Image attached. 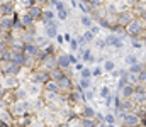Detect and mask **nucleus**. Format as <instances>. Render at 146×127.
I'll use <instances>...</instances> for the list:
<instances>
[{
  "label": "nucleus",
  "mask_w": 146,
  "mask_h": 127,
  "mask_svg": "<svg viewBox=\"0 0 146 127\" xmlns=\"http://www.w3.org/2000/svg\"><path fill=\"white\" fill-rule=\"evenodd\" d=\"M85 98H87V102L88 100H97V88H88V90H85Z\"/></svg>",
  "instance_id": "nucleus-39"
},
{
  "label": "nucleus",
  "mask_w": 146,
  "mask_h": 127,
  "mask_svg": "<svg viewBox=\"0 0 146 127\" xmlns=\"http://www.w3.org/2000/svg\"><path fill=\"white\" fill-rule=\"evenodd\" d=\"M92 44H94V47H95L97 51H107V42H106V38H104V39H100V38H95Z\"/></svg>",
  "instance_id": "nucleus-31"
},
{
  "label": "nucleus",
  "mask_w": 146,
  "mask_h": 127,
  "mask_svg": "<svg viewBox=\"0 0 146 127\" xmlns=\"http://www.w3.org/2000/svg\"><path fill=\"white\" fill-rule=\"evenodd\" d=\"M3 91H5V88H3V85H2V82H0V95H3Z\"/></svg>",
  "instance_id": "nucleus-55"
},
{
  "label": "nucleus",
  "mask_w": 146,
  "mask_h": 127,
  "mask_svg": "<svg viewBox=\"0 0 146 127\" xmlns=\"http://www.w3.org/2000/svg\"><path fill=\"white\" fill-rule=\"evenodd\" d=\"M22 83L26 85V88H27L29 98L41 97V95H42V91H44V86H42L41 83H37V82H31V80H27V82H22Z\"/></svg>",
  "instance_id": "nucleus-5"
},
{
  "label": "nucleus",
  "mask_w": 146,
  "mask_h": 127,
  "mask_svg": "<svg viewBox=\"0 0 146 127\" xmlns=\"http://www.w3.org/2000/svg\"><path fill=\"white\" fill-rule=\"evenodd\" d=\"M104 73H106V71H104V66H102V64H95V66L92 68V76H94V78H102Z\"/></svg>",
  "instance_id": "nucleus-36"
},
{
  "label": "nucleus",
  "mask_w": 146,
  "mask_h": 127,
  "mask_svg": "<svg viewBox=\"0 0 146 127\" xmlns=\"http://www.w3.org/2000/svg\"><path fill=\"white\" fill-rule=\"evenodd\" d=\"M104 107L107 110H112V107H114V93H110V95H107L104 98Z\"/></svg>",
  "instance_id": "nucleus-41"
},
{
  "label": "nucleus",
  "mask_w": 146,
  "mask_h": 127,
  "mask_svg": "<svg viewBox=\"0 0 146 127\" xmlns=\"http://www.w3.org/2000/svg\"><path fill=\"white\" fill-rule=\"evenodd\" d=\"M53 19H56V12H54V9H51V7H44L41 24H42V26H46V24H48V22H51Z\"/></svg>",
  "instance_id": "nucleus-15"
},
{
  "label": "nucleus",
  "mask_w": 146,
  "mask_h": 127,
  "mask_svg": "<svg viewBox=\"0 0 146 127\" xmlns=\"http://www.w3.org/2000/svg\"><path fill=\"white\" fill-rule=\"evenodd\" d=\"M139 17H141V19H143V20H145V22H146V10H145V12H143V14H141V15H139Z\"/></svg>",
  "instance_id": "nucleus-56"
},
{
  "label": "nucleus",
  "mask_w": 146,
  "mask_h": 127,
  "mask_svg": "<svg viewBox=\"0 0 146 127\" xmlns=\"http://www.w3.org/2000/svg\"><path fill=\"white\" fill-rule=\"evenodd\" d=\"M39 66L48 70V71L58 68V54H46L44 51H41V54H39Z\"/></svg>",
  "instance_id": "nucleus-2"
},
{
  "label": "nucleus",
  "mask_w": 146,
  "mask_h": 127,
  "mask_svg": "<svg viewBox=\"0 0 146 127\" xmlns=\"http://www.w3.org/2000/svg\"><path fill=\"white\" fill-rule=\"evenodd\" d=\"M34 42H36L41 49H44V47H46V46L51 42V39H49V38H48L44 32H42V34H39V32H37V36H36V39H34Z\"/></svg>",
  "instance_id": "nucleus-24"
},
{
  "label": "nucleus",
  "mask_w": 146,
  "mask_h": 127,
  "mask_svg": "<svg viewBox=\"0 0 146 127\" xmlns=\"http://www.w3.org/2000/svg\"><path fill=\"white\" fill-rule=\"evenodd\" d=\"M126 38H127V36H121V34H115V32L110 31L109 34L106 36L107 47H109V49H121V47H124V46H126V44H124Z\"/></svg>",
  "instance_id": "nucleus-3"
},
{
  "label": "nucleus",
  "mask_w": 146,
  "mask_h": 127,
  "mask_svg": "<svg viewBox=\"0 0 146 127\" xmlns=\"http://www.w3.org/2000/svg\"><path fill=\"white\" fill-rule=\"evenodd\" d=\"M22 51L26 53V54H29V56H33V58H36L37 61H39V54H41V47L37 46L36 42H24V46H22Z\"/></svg>",
  "instance_id": "nucleus-11"
},
{
  "label": "nucleus",
  "mask_w": 146,
  "mask_h": 127,
  "mask_svg": "<svg viewBox=\"0 0 146 127\" xmlns=\"http://www.w3.org/2000/svg\"><path fill=\"white\" fill-rule=\"evenodd\" d=\"M49 75H51V78H53V80L60 82V80H61V78H63V76H65L66 73H65V70H63V68H60V66H58V68L51 70V71H49Z\"/></svg>",
  "instance_id": "nucleus-30"
},
{
  "label": "nucleus",
  "mask_w": 146,
  "mask_h": 127,
  "mask_svg": "<svg viewBox=\"0 0 146 127\" xmlns=\"http://www.w3.org/2000/svg\"><path fill=\"white\" fill-rule=\"evenodd\" d=\"M66 46H68L70 53H78V49H80V41H78V38H72L70 42H66Z\"/></svg>",
  "instance_id": "nucleus-32"
},
{
  "label": "nucleus",
  "mask_w": 146,
  "mask_h": 127,
  "mask_svg": "<svg viewBox=\"0 0 146 127\" xmlns=\"http://www.w3.org/2000/svg\"><path fill=\"white\" fill-rule=\"evenodd\" d=\"M129 46H131V49H134V51H138V49H143V47H145V44H143L141 36L129 38Z\"/></svg>",
  "instance_id": "nucleus-23"
},
{
  "label": "nucleus",
  "mask_w": 146,
  "mask_h": 127,
  "mask_svg": "<svg viewBox=\"0 0 146 127\" xmlns=\"http://www.w3.org/2000/svg\"><path fill=\"white\" fill-rule=\"evenodd\" d=\"M78 75H80V78H94L92 76V68H88V66H83L78 71Z\"/></svg>",
  "instance_id": "nucleus-40"
},
{
  "label": "nucleus",
  "mask_w": 146,
  "mask_h": 127,
  "mask_svg": "<svg viewBox=\"0 0 146 127\" xmlns=\"http://www.w3.org/2000/svg\"><path fill=\"white\" fill-rule=\"evenodd\" d=\"M112 91H110V86L109 85H100L99 88H97V98L99 100H104L107 95H110Z\"/></svg>",
  "instance_id": "nucleus-26"
},
{
  "label": "nucleus",
  "mask_w": 146,
  "mask_h": 127,
  "mask_svg": "<svg viewBox=\"0 0 146 127\" xmlns=\"http://www.w3.org/2000/svg\"><path fill=\"white\" fill-rule=\"evenodd\" d=\"M102 66H104V71L106 73H110V71H114L117 66H115V61L114 59H110V58H107L104 63H102Z\"/></svg>",
  "instance_id": "nucleus-33"
},
{
  "label": "nucleus",
  "mask_w": 146,
  "mask_h": 127,
  "mask_svg": "<svg viewBox=\"0 0 146 127\" xmlns=\"http://www.w3.org/2000/svg\"><path fill=\"white\" fill-rule=\"evenodd\" d=\"M90 31H92V32H94V34H95V36H97V34H99V32H100V31H102V27H100V26H99V24H97V26H95V24H94V26H92V27H90Z\"/></svg>",
  "instance_id": "nucleus-51"
},
{
  "label": "nucleus",
  "mask_w": 146,
  "mask_h": 127,
  "mask_svg": "<svg viewBox=\"0 0 146 127\" xmlns=\"http://www.w3.org/2000/svg\"><path fill=\"white\" fill-rule=\"evenodd\" d=\"M3 109H9V102L0 95V110H3Z\"/></svg>",
  "instance_id": "nucleus-50"
},
{
  "label": "nucleus",
  "mask_w": 146,
  "mask_h": 127,
  "mask_svg": "<svg viewBox=\"0 0 146 127\" xmlns=\"http://www.w3.org/2000/svg\"><path fill=\"white\" fill-rule=\"evenodd\" d=\"M58 83H60V88H61V93H65V95H68L75 88V80H73V76H68V75H65Z\"/></svg>",
  "instance_id": "nucleus-12"
},
{
  "label": "nucleus",
  "mask_w": 146,
  "mask_h": 127,
  "mask_svg": "<svg viewBox=\"0 0 146 127\" xmlns=\"http://www.w3.org/2000/svg\"><path fill=\"white\" fill-rule=\"evenodd\" d=\"M14 93H15V98H17V100H26V98H29L27 88H26L24 83H21L17 88H14Z\"/></svg>",
  "instance_id": "nucleus-18"
},
{
  "label": "nucleus",
  "mask_w": 146,
  "mask_h": 127,
  "mask_svg": "<svg viewBox=\"0 0 146 127\" xmlns=\"http://www.w3.org/2000/svg\"><path fill=\"white\" fill-rule=\"evenodd\" d=\"M129 83H139V80H138V73H129Z\"/></svg>",
  "instance_id": "nucleus-49"
},
{
  "label": "nucleus",
  "mask_w": 146,
  "mask_h": 127,
  "mask_svg": "<svg viewBox=\"0 0 146 127\" xmlns=\"http://www.w3.org/2000/svg\"><path fill=\"white\" fill-rule=\"evenodd\" d=\"M44 86V90H48V91H54V93H61V88H60V83L56 82V80H53V78H49L46 83L42 85Z\"/></svg>",
  "instance_id": "nucleus-21"
},
{
  "label": "nucleus",
  "mask_w": 146,
  "mask_h": 127,
  "mask_svg": "<svg viewBox=\"0 0 146 127\" xmlns=\"http://www.w3.org/2000/svg\"><path fill=\"white\" fill-rule=\"evenodd\" d=\"M119 120H117V115L114 110H107L106 112V126H117Z\"/></svg>",
  "instance_id": "nucleus-25"
},
{
  "label": "nucleus",
  "mask_w": 146,
  "mask_h": 127,
  "mask_svg": "<svg viewBox=\"0 0 146 127\" xmlns=\"http://www.w3.org/2000/svg\"><path fill=\"white\" fill-rule=\"evenodd\" d=\"M2 97H3V98L9 102V103H12L14 100H17V98H15V93H14V90H5Z\"/></svg>",
  "instance_id": "nucleus-43"
},
{
  "label": "nucleus",
  "mask_w": 146,
  "mask_h": 127,
  "mask_svg": "<svg viewBox=\"0 0 146 127\" xmlns=\"http://www.w3.org/2000/svg\"><path fill=\"white\" fill-rule=\"evenodd\" d=\"M49 78H51L49 71H48V70H44V68H41V66L34 68L33 71H29V80H31V82H37V83L44 85Z\"/></svg>",
  "instance_id": "nucleus-4"
},
{
  "label": "nucleus",
  "mask_w": 146,
  "mask_h": 127,
  "mask_svg": "<svg viewBox=\"0 0 146 127\" xmlns=\"http://www.w3.org/2000/svg\"><path fill=\"white\" fill-rule=\"evenodd\" d=\"M95 114H97V110H95L92 105H87V103L82 105V112H80V115H85V117H95Z\"/></svg>",
  "instance_id": "nucleus-28"
},
{
  "label": "nucleus",
  "mask_w": 146,
  "mask_h": 127,
  "mask_svg": "<svg viewBox=\"0 0 146 127\" xmlns=\"http://www.w3.org/2000/svg\"><path fill=\"white\" fill-rule=\"evenodd\" d=\"M94 119H95V124H97V126H106V114L97 112Z\"/></svg>",
  "instance_id": "nucleus-44"
},
{
  "label": "nucleus",
  "mask_w": 146,
  "mask_h": 127,
  "mask_svg": "<svg viewBox=\"0 0 146 127\" xmlns=\"http://www.w3.org/2000/svg\"><path fill=\"white\" fill-rule=\"evenodd\" d=\"M83 66H85V63H80V61H78L76 64H73V70H76V71H80V70H82Z\"/></svg>",
  "instance_id": "nucleus-52"
},
{
  "label": "nucleus",
  "mask_w": 146,
  "mask_h": 127,
  "mask_svg": "<svg viewBox=\"0 0 146 127\" xmlns=\"http://www.w3.org/2000/svg\"><path fill=\"white\" fill-rule=\"evenodd\" d=\"M21 20H22L24 27H33V26H36V24H37L36 20H34V19H33V17H31V15H29L26 10H24V14L21 15Z\"/></svg>",
  "instance_id": "nucleus-29"
},
{
  "label": "nucleus",
  "mask_w": 146,
  "mask_h": 127,
  "mask_svg": "<svg viewBox=\"0 0 146 127\" xmlns=\"http://www.w3.org/2000/svg\"><path fill=\"white\" fill-rule=\"evenodd\" d=\"M138 80H139V83H145L146 85V68H145V70H141V71L138 73Z\"/></svg>",
  "instance_id": "nucleus-47"
},
{
  "label": "nucleus",
  "mask_w": 146,
  "mask_h": 127,
  "mask_svg": "<svg viewBox=\"0 0 146 127\" xmlns=\"http://www.w3.org/2000/svg\"><path fill=\"white\" fill-rule=\"evenodd\" d=\"M58 66L63 68V70H68L72 68V59H70V51H63V53H58Z\"/></svg>",
  "instance_id": "nucleus-14"
},
{
  "label": "nucleus",
  "mask_w": 146,
  "mask_h": 127,
  "mask_svg": "<svg viewBox=\"0 0 146 127\" xmlns=\"http://www.w3.org/2000/svg\"><path fill=\"white\" fill-rule=\"evenodd\" d=\"M60 22H61V20H60L58 17H56V19H53L51 22H48L46 26H42V27H44V31H42V32H44L49 39H54V38H56V34L60 32Z\"/></svg>",
  "instance_id": "nucleus-6"
},
{
  "label": "nucleus",
  "mask_w": 146,
  "mask_h": 127,
  "mask_svg": "<svg viewBox=\"0 0 146 127\" xmlns=\"http://www.w3.org/2000/svg\"><path fill=\"white\" fill-rule=\"evenodd\" d=\"M15 12V2H2L0 3V14L2 15H12Z\"/></svg>",
  "instance_id": "nucleus-16"
},
{
  "label": "nucleus",
  "mask_w": 146,
  "mask_h": 127,
  "mask_svg": "<svg viewBox=\"0 0 146 127\" xmlns=\"http://www.w3.org/2000/svg\"><path fill=\"white\" fill-rule=\"evenodd\" d=\"M0 26H2L7 32H10V31L14 29V19H12V15H2V19H0Z\"/></svg>",
  "instance_id": "nucleus-20"
},
{
  "label": "nucleus",
  "mask_w": 146,
  "mask_h": 127,
  "mask_svg": "<svg viewBox=\"0 0 146 127\" xmlns=\"http://www.w3.org/2000/svg\"><path fill=\"white\" fill-rule=\"evenodd\" d=\"M36 3H39V5H42V7H46V5L49 3V0H36Z\"/></svg>",
  "instance_id": "nucleus-53"
},
{
  "label": "nucleus",
  "mask_w": 146,
  "mask_h": 127,
  "mask_svg": "<svg viewBox=\"0 0 146 127\" xmlns=\"http://www.w3.org/2000/svg\"><path fill=\"white\" fill-rule=\"evenodd\" d=\"M127 70H129V73H139L141 70H145V63L138 61V63H134V64L127 66Z\"/></svg>",
  "instance_id": "nucleus-38"
},
{
  "label": "nucleus",
  "mask_w": 146,
  "mask_h": 127,
  "mask_svg": "<svg viewBox=\"0 0 146 127\" xmlns=\"http://www.w3.org/2000/svg\"><path fill=\"white\" fill-rule=\"evenodd\" d=\"M134 17H136V14L133 12V9H126V10H122V12H119V14H117V24L126 27V26H127Z\"/></svg>",
  "instance_id": "nucleus-9"
},
{
  "label": "nucleus",
  "mask_w": 146,
  "mask_h": 127,
  "mask_svg": "<svg viewBox=\"0 0 146 127\" xmlns=\"http://www.w3.org/2000/svg\"><path fill=\"white\" fill-rule=\"evenodd\" d=\"M117 91L121 93L122 98H131L134 95V83H126L121 90H117Z\"/></svg>",
  "instance_id": "nucleus-17"
},
{
  "label": "nucleus",
  "mask_w": 146,
  "mask_h": 127,
  "mask_svg": "<svg viewBox=\"0 0 146 127\" xmlns=\"http://www.w3.org/2000/svg\"><path fill=\"white\" fill-rule=\"evenodd\" d=\"M97 24H99L102 29H106V31H110V29H112V24H110V20H109L107 15H106V17H100V19L97 20Z\"/></svg>",
  "instance_id": "nucleus-37"
},
{
  "label": "nucleus",
  "mask_w": 146,
  "mask_h": 127,
  "mask_svg": "<svg viewBox=\"0 0 146 127\" xmlns=\"http://www.w3.org/2000/svg\"><path fill=\"white\" fill-rule=\"evenodd\" d=\"M138 61H139V58H138L134 53H129V54L124 56V64H126V66H131V64H134V63H138Z\"/></svg>",
  "instance_id": "nucleus-35"
},
{
  "label": "nucleus",
  "mask_w": 146,
  "mask_h": 127,
  "mask_svg": "<svg viewBox=\"0 0 146 127\" xmlns=\"http://www.w3.org/2000/svg\"><path fill=\"white\" fill-rule=\"evenodd\" d=\"M54 12H56V17H58L61 22H66V20H68V17H70V10H68V7L65 5V2H63V0H56Z\"/></svg>",
  "instance_id": "nucleus-8"
},
{
  "label": "nucleus",
  "mask_w": 146,
  "mask_h": 127,
  "mask_svg": "<svg viewBox=\"0 0 146 127\" xmlns=\"http://www.w3.org/2000/svg\"><path fill=\"white\" fill-rule=\"evenodd\" d=\"M17 2L24 7V10H26V9H29L31 5H34V3H36V0H17Z\"/></svg>",
  "instance_id": "nucleus-45"
},
{
  "label": "nucleus",
  "mask_w": 146,
  "mask_h": 127,
  "mask_svg": "<svg viewBox=\"0 0 146 127\" xmlns=\"http://www.w3.org/2000/svg\"><path fill=\"white\" fill-rule=\"evenodd\" d=\"M7 47H9V44H7V41H5V38L2 36V38H0V56L5 53V49H7Z\"/></svg>",
  "instance_id": "nucleus-46"
},
{
  "label": "nucleus",
  "mask_w": 146,
  "mask_h": 127,
  "mask_svg": "<svg viewBox=\"0 0 146 127\" xmlns=\"http://www.w3.org/2000/svg\"><path fill=\"white\" fill-rule=\"evenodd\" d=\"M146 31V22L139 17V15H136L127 26H126V32H127V36L129 38H134V36H143V32Z\"/></svg>",
  "instance_id": "nucleus-1"
},
{
  "label": "nucleus",
  "mask_w": 146,
  "mask_h": 127,
  "mask_svg": "<svg viewBox=\"0 0 146 127\" xmlns=\"http://www.w3.org/2000/svg\"><path fill=\"white\" fill-rule=\"evenodd\" d=\"M94 24H95V20H94V17H92L90 14H82V17H80V26H82L83 29H90Z\"/></svg>",
  "instance_id": "nucleus-19"
},
{
  "label": "nucleus",
  "mask_w": 146,
  "mask_h": 127,
  "mask_svg": "<svg viewBox=\"0 0 146 127\" xmlns=\"http://www.w3.org/2000/svg\"><path fill=\"white\" fill-rule=\"evenodd\" d=\"M42 10H44V7L39 5V3H34V5H31L29 9H26V12H27L36 22H41V19H42Z\"/></svg>",
  "instance_id": "nucleus-13"
},
{
  "label": "nucleus",
  "mask_w": 146,
  "mask_h": 127,
  "mask_svg": "<svg viewBox=\"0 0 146 127\" xmlns=\"http://www.w3.org/2000/svg\"><path fill=\"white\" fill-rule=\"evenodd\" d=\"M75 88H80V90H88V88H92V78H80V80L75 83Z\"/></svg>",
  "instance_id": "nucleus-27"
},
{
  "label": "nucleus",
  "mask_w": 146,
  "mask_h": 127,
  "mask_svg": "<svg viewBox=\"0 0 146 127\" xmlns=\"http://www.w3.org/2000/svg\"><path fill=\"white\" fill-rule=\"evenodd\" d=\"M80 126L94 127V126H97V124H95V119H94V117H85V115H80Z\"/></svg>",
  "instance_id": "nucleus-34"
},
{
  "label": "nucleus",
  "mask_w": 146,
  "mask_h": 127,
  "mask_svg": "<svg viewBox=\"0 0 146 127\" xmlns=\"http://www.w3.org/2000/svg\"><path fill=\"white\" fill-rule=\"evenodd\" d=\"M2 76H3V71H2V66H0V80H2Z\"/></svg>",
  "instance_id": "nucleus-57"
},
{
  "label": "nucleus",
  "mask_w": 146,
  "mask_h": 127,
  "mask_svg": "<svg viewBox=\"0 0 146 127\" xmlns=\"http://www.w3.org/2000/svg\"><path fill=\"white\" fill-rule=\"evenodd\" d=\"M63 36H65V41H66V42H70V39L73 38V36L70 34V32H63Z\"/></svg>",
  "instance_id": "nucleus-54"
},
{
  "label": "nucleus",
  "mask_w": 146,
  "mask_h": 127,
  "mask_svg": "<svg viewBox=\"0 0 146 127\" xmlns=\"http://www.w3.org/2000/svg\"><path fill=\"white\" fill-rule=\"evenodd\" d=\"M78 54H80V59L83 61V63H87V64H94V63H97V59H95V56H94V51L90 49V47H80L78 49Z\"/></svg>",
  "instance_id": "nucleus-10"
},
{
  "label": "nucleus",
  "mask_w": 146,
  "mask_h": 127,
  "mask_svg": "<svg viewBox=\"0 0 146 127\" xmlns=\"http://www.w3.org/2000/svg\"><path fill=\"white\" fill-rule=\"evenodd\" d=\"M54 41L58 42V46H63V44H66V41H65V36H63V34H60V32L56 34V38H54Z\"/></svg>",
  "instance_id": "nucleus-48"
},
{
  "label": "nucleus",
  "mask_w": 146,
  "mask_h": 127,
  "mask_svg": "<svg viewBox=\"0 0 146 127\" xmlns=\"http://www.w3.org/2000/svg\"><path fill=\"white\" fill-rule=\"evenodd\" d=\"M78 9L82 10V14H92L94 7L90 3V0H78Z\"/></svg>",
  "instance_id": "nucleus-22"
},
{
  "label": "nucleus",
  "mask_w": 146,
  "mask_h": 127,
  "mask_svg": "<svg viewBox=\"0 0 146 127\" xmlns=\"http://www.w3.org/2000/svg\"><path fill=\"white\" fill-rule=\"evenodd\" d=\"M82 36H83V39H85V42H94V39L97 38V36H95V34H94V32H92L90 29H85Z\"/></svg>",
  "instance_id": "nucleus-42"
},
{
  "label": "nucleus",
  "mask_w": 146,
  "mask_h": 127,
  "mask_svg": "<svg viewBox=\"0 0 146 127\" xmlns=\"http://www.w3.org/2000/svg\"><path fill=\"white\" fill-rule=\"evenodd\" d=\"M0 82H2L5 90H14V88H17L19 85L22 83V80L19 76H15V75H3Z\"/></svg>",
  "instance_id": "nucleus-7"
}]
</instances>
